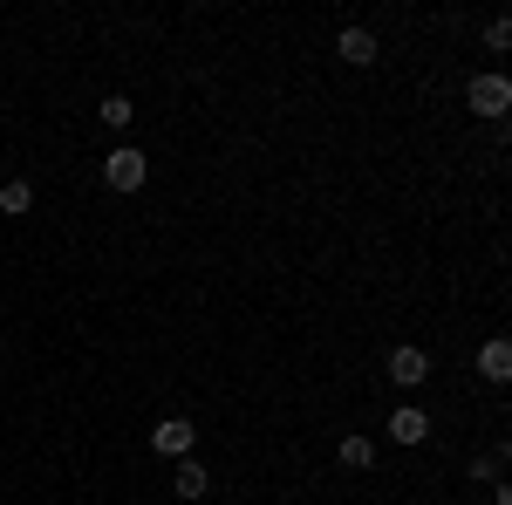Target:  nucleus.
Listing matches in <instances>:
<instances>
[{
	"instance_id": "obj_1",
	"label": "nucleus",
	"mask_w": 512,
	"mask_h": 505,
	"mask_svg": "<svg viewBox=\"0 0 512 505\" xmlns=\"http://www.w3.org/2000/svg\"><path fill=\"white\" fill-rule=\"evenodd\" d=\"M465 103H472L478 117H506V110H512V82L506 76H472Z\"/></svg>"
},
{
	"instance_id": "obj_2",
	"label": "nucleus",
	"mask_w": 512,
	"mask_h": 505,
	"mask_svg": "<svg viewBox=\"0 0 512 505\" xmlns=\"http://www.w3.org/2000/svg\"><path fill=\"white\" fill-rule=\"evenodd\" d=\"M144 151H110V164H103V178L117 185V192H144Z\"/></svg>"
},
{
	"instance_id": "obj_3",
	"label": "nucleus",
	"mask_w": 512,
	"mask_h": 505,
	"mask_svg": "<svg viewBox=\"0 0 512 505\" xmlns=\"http://www.w3.org/2000/svg\"><path fill=\"white\" fill-rule=\"evenodd\" d=\"M151 444H158L164 458H192V444H198V430L185 424V417H164L158 430H151Z\"/></svg>"
},
{
	"instance_id": "obj_4",
	"label": "nucleus",
	"mask_w": 512,
	"mask_h": 505,
	"mask_svg": "<svg viewBox=\"0 0 512 505\" xmlns=\"http://www.w3.org/2000/svg\"><path fill=\"white\" fill-rule=\"evenodd\" d=\"M424 376H431V355H424V349H396V355H390V383L417 389Z\"/></svg>"
},
{
	"instance_id": "obj_5",
	"label": "nucleus",
	"mask_w": 512,
	"mask_h": 505,
	"mask_svg": "<svg viewBox=\"0 0 512 505\" xmlns=\"http://www.w3.org/2000/svg\"><path fill=\"white\" fill-rule=\"evenodd\" d=\"M478 376H485V383H506L512 376V342H485V349H478Z\"/></svg>"
},
{
	"instance_id": "obj_6",
	"label": "nucleus",
	"mask_w": 512,
	"mask_h": 505,
	"mask_svg": "<svg viewBox=\"0 0 512 505\" xmlns=\"http://www.w3.org/2000/svg\"><path fill=\"white\" fill-rule=\"evenodd\" d=\"M390 437H396V444H424V437H431V417H424V410H396Z\"/></svg>"
},
{
	"instance_id": "obj_7",
	"label": "nucleus",
	"mask_w": 512,
	"mask_h": 505,
	"mask_svg": "<svg viewBox=\"0 0 512 505\" xmlns=\"http://www.w3.org/2000/svg\"><path fill=\"white\" fill-rule=\"evenodd\" d=\"M342 55L369 69V62H376V35H369V28H342Z\"/></svg>"
},
{
	"instance_id": "obj_8",
	"label": "nucleus",
	"mask_w": 512,
	"mask_h": 505,
	"mask_svg": "<svg viewBox=\"0 0 512 505\" xmlns=\"http://www.w3.org/2000/svg\"><path fill=\"white\" fill-rule=\"evenodd\" d=\"M342 465L369 471V465H376V444H369V437H342Z\"/></svg>"
},
{
	"instance_id": "obj_9",
	"label": "nucleus",
	"mask_w": 512,
	"mask_h": 505,
	"mask_svg": "<svg viewBox=\"0 0 512 505\" xmlns=\"http://www.w3.org/2000/svg\"><path fill=\"white\" fill-rule=\"evenodd\" d=\"M28 205H35V185H28V178L0 185V212H28Z\"/></svg>"
},
{
	"instance_id": "obj_10",
	"label": "nucleus",
	"mask_w": 512,
	"mask_h": 505,
	"mask_svg": "<svg viewBox=\"0 0 512 505\" xmlns=\"http://www.w3.org/2000/svg\"><path fill=\"white\" fill-rule=\"evenodd\" d=\"M130 117H137L130 96H110V103H103V123H110V130H130Z\"/></svg>"
},
{
	"instance_id": "obj_11",
	"label": "nucleus",
	"mask_w": 512,
	"mask_h": 505,
	"mask_svg": "<svg viewBox=\"0 0 512 505\" xmlns=\"http://www.w3.org/2000/svg\"><path fill=\"white\" fill-rule=\"evenodd\" d=\"M198 492H205V465L185 458V465H178V499H198Z\"/></svg>"
}]
</instances>
